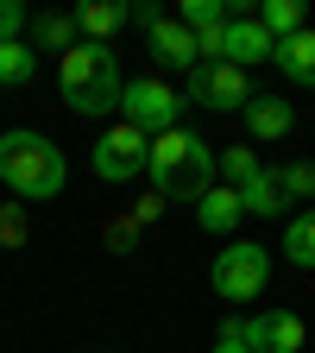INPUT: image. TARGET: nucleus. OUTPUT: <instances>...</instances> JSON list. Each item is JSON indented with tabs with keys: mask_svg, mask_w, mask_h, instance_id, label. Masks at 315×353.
<instances>
[{
	"mask_svg": "<svg viewBox=\"0 0 315 353\" xmlns=\"http://www.w3.org/2000/svg\"><path fill=\"white\" fill-rule=\"evenodd\" d=\"M176 114H183V95H176L164 76H132V82L120 88V120H126V126H139L145 139L170 132Z\"/></svg>",
	"mask_w": 315,
	"mask_h": 353,
	"instance_id": "6",
	"label": "nucleus"
},
{
	"mask_svg": "<svg viewBox=\"0 0 315 353\" xmlns=\"http://www.w3.org/2000/svg\"><path fill=\"white\" fill-rule=\"evenodd\" d=\"M214 170L227 176V190H240L246 176H258V152H252V145H227V152L214 158Z\"/></svg>",
	"mask_w": 315,
	"mask_h": 353,
	"instance_id": "20",
	"label": "nucleus"
},
{
	"mask_svg": "<svg viewBox=\"0 0 315 353\" xmlns=\"http://www.w3.org/2000/svg\"><path fill=\"white\" fill-rule=\"evenodd\" d=\"M272 63L284 70V82H296V88H315V32L303 26L296 38H278Z\"/></svg>",
	"mask_w": 315,
	"mask_h": 353,
	"instance_id": "11",
	"label": "nucleus"
},
{
	"mask_svg": "<svg viewBox=\"0 0 315 353\" xmlns=\"http://www.w3.org/2000/svg\"><path fill=\"white\" fill-rule=\"evenodd\" d=\"M0 183L19 202H51L70 183V158L57 139H44L32 126H13V132H0Z\"/></svg>",
	"mask_w": 315,
	"mask_h": 353,
	"instance_id": "1",
	"label": "nucleus"
},
{
	"mask_svg": "<svg viewBox=\"0 0 315 353\" xmlns=\"http://www.w3.org/2000/svg\"><path fill=\"white\" fill-rule=\"evenodd\" d=\"M290 120H296V108H290L284 95H252V108H246V132H252L258 145L284 139V132H290Z\"/></svg>",
	"mask_w": 315,
	"mask_h": 353,
	"instance_id": "13",
	"label": "nucleus"
},
{
	"mask_svg": "<svg viewBox=\"0 0 315 353\" xmlns=\"http://www.w3.org/2000/svg\"><path fill=\"white\" fill-rule=\"evenodd\" d=\"M208 353H252V347H240V341H214Z\"/></svg>",
	"mask_w": 315,
	"mask_h": 353,
	"instance_id": "22",
	"label": "nucleus"
},
{
	"mask_svg": "<svg viewBox=\"0 0 315 353\" xmlns=\"http://www.w3.org/2000/svg\"><path fill=\"white\" fill-rule=\"evenodd\" d=\"M284 259L296 265V272H315V208L284 221Z\"/></svg>",
	"mask_w": 315,
	"mask_h": 353,
	"instance_id": "16",
	"label": "nucleus"
},
{
	"mask_svg": "<svg viewBox=\"0 0 315 353\" xmlns=\"http://www.w3.org/2000/svg\"><path fill=\"white\" fill-rule=\"evenodd\" d=\"M252 95H258L252 76L234 70V63H196V70H190V101H202V108H214V114H246Z\"/></svg>",
	"mask_w": 315,
	"mask_h": 353,
	"instance_id": "8",
	"label": "nucleus"
},
{
	"mask_svg": "<svg viewBox=\"0 0 315 353\" xmlns=\"http://www.w3.org/2000/svg\"><path fill=\"white\" fill-rule=\"evenodd\" d=\"M26 44H32V51H76V44H82V32H76V13H38V19H26Z\"/></svg>",
	"mask_w": 315,
	"mask_h": 353,
	"instance_id": "14",
	"label": "nucleus"
},
{
	"mask_svg": "<svg viewBox=\"0 0 315 353\" xmlns=\"http://www.w3.org/2000/svg\"><path fill=\"white\" fill-rule=\"evenodd\" d=\"M240 208H246V214H265V221L290 208L284 190H278V176H272V164H258V176H246V183H240Z\"/></svg>",
	"mask_w": 315,
	"mask_h": 353,
	"instance_id": "15",
	"label": "nucleus"
},
{
	"mask_svg": "<svg viewBox=\"0 0 315 353\" xmlns=\"http://www.w3.org/2000/svg\"><path fill=\"white\" fill-rule=\"evenodd\" d=\"M272 176H278L284 202H315V164H309V158H290V164H278Z\"/></svg>",
	"mask_w": 315,
	"mask_h": 353,
	"instance_id": "19",
	"label": "nucleus"
},
{
	"mask_svg": "<svg viewBox=\"0 0 315 353\" xmlns=\"http://www.w3.org/2000/svg\"><path fill=\"white\" fill-rule=\"evenodd\" d=\"M272 51H278V38L265 32L252 13H234V19H227V32H221V57H214V63H234V70H246V76H252L258 63H272Z\"/></svg>",
	"mask_w": 315,
	"mask_h": 353,
	"instance_id": "9",
	"label": "nucleus"
},
{
	"mask_svg": "<svg viewBox=\"0 0 315 353\" xmlns=\"http://www.w3.org/2000/svg\"><path fill=\"white\" fill-rule=\"evenodd\" d=\"M196 221H202V234L234 240V234H240V221H246V208H240V190H227V183L202 190V196H196Z\"/></svg>",
	"mask_w": 315,
	"mask_h": 353,
	"instance_id": "10",
	"label": "nucleus"
},
{
	"mask_svg": "<svg viewBox=\"0 0 315 353\" xmlns=\"http://www.w3.org/2000/svg\"><path fill=\"white\" fill-rule=\"evenodd\" d=\"M252 19L272 32V38H296V32H303V0H265Z\"/></svg>",
	"mask_w": 315,
	"mask_h": 353,
	"instance_id": "18",
	"label": "nucleus"
},
{
	"mask_svg": "<svg viewBox=\"0 0 315 353\" xmlns=\"http://www.w3.org/2000/svg\"><path fill=\"white\" fill-rule=\"evenodd\" d=\"M208 284L221 303H252L265 296V284H272V246H258V240H227L214 252L208 265Z\"/></svg>",
	"mask_w": 315,
	"mask_h": 353,
	"instance_id": "4",
	"label": "nucleus"
},
{
	"mask_svg": "<svg viewBox=\"0 0 315 353\" xmlns=\"http://www.w3.org/2000/svg\"><path fill=\"white\" fill-rule=\"evenodd\" d=\"M38 76V51L26 38H13V44H0V88H26Z\"/></svg>",
	"mask_w": 315,
	"mask_h": 353,
	"instance_id": "17",
	"label": "nucleus"
},
{
	"mask_svg": "<svg viewBox=\"0 0 315 353\" xmlns=\"http://www.w3.org/2000/svg\"><path fill=\"white\" fill-rule=\"evenodd\" d=\"M214 145L202 139V132H190V126H170V132H158L152 139V190L158 196H176V202H196L202 190H214Z\"/></svg>",
	"mask_w": 315,
	"mask_h": 353,
	"instance_id": "3",
	"label": "nucleus"
},
{
	"mask_svg": "<svg viewBox=\"0 0 315 353\" xmlns=\"http://www.w3.org/2000/svg\"><path fill=\"white\" fill-rule=\"evenodd\" d=\"M120 26H132V7H126V0H88V7H76V32L88 44H108Z\"/></svg>",
	"mask_w": 315,
	"mask_h": 353,
	"instance_id": "12",
	"label": "nucleus"
},
{
	"mask_svg": "<svg viewBox=\"0 0 315 353\" xmlns=\"http://www.w3.org/2000/svg\"><path fill=\"white\" fill-rule=\"evenodd\" d=\"M145 164H152V139L139 126H126V120L101 126L95 152H88V170H95L101 183H132V176H145Z\"/></svg>",
	"mask_w": 315,
	"mask_h": 353,
	"instance_id": "5",
	"label": "nucleus"
},
{
	"mask_svg": "<svg viewBox=\"0 0 315 353\" xmlns=\"http://www.w3.org/2000/svg\"><path fill=\"white\" fill-rule=\"evenodd\" d=\"M26 7H19V0H0V44H13V38H26Z\"/></svg>",
	"mask_w": 315,
	"mask_h": 353,
	"instance_id": "21",
	"label": "nucleus"
},
{
	"mask_svg": "<svg viewBox=\"0 0 315 353\" xmlns=\"http://www.w3.org/2000/svg\"><path fill=\"white\" fill-rule=\"evenodd\" d=\"M132 26L145 32V51H152L158 70H196V63H202V57H196V38L176 26V13H158L152 0H145V7H132Z\"/></svg>",
	"mask_w": 315,
	"mask_h": 353,
	"instance_id": "7",
	"label": "nucleus"
},
{
	"mask_svg": "<svg viewBox=\"0 0 315 353\" xmlns=\"http://www.w3.org/2000/svg\"><path fill=\"white\" fill-rule=\"evenodd\" d=\"M120 88H126V76H120L114 44H88V38H82L76 51L57 57V95H63V108L82 114V120L114 114V108H120Z\"/></svg>",
	"mask_w": 315,
	"mask_h": 353,
	"instance_id": "2",
	"label": "nucleus"
}]
</instances>
